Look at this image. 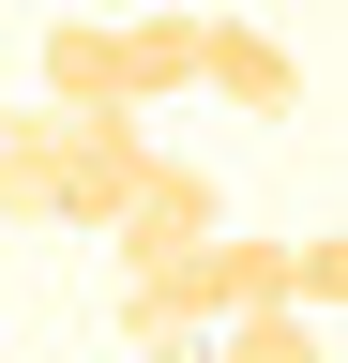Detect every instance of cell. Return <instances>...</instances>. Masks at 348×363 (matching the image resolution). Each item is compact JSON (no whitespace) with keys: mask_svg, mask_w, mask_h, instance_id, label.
Masks as SVG:
<instances>
[{"mask_svg":"<svg viewBox=\"0 0 348 363\" xmlns=\"http://www.w3.org/2000/svg\"><path fill=\"white\" fill-rule=\"evenodd\" d=\"M137 167H152L137 106H46V227H91L106 242V212L137 197Z\"/></svg>","mask_w":348,"mask_h":363,"instance_id":"1","label":"cell"},{"mask_svg":"<svg viewBox=\"0 0 348 363\" xmlns=\"http://www.w3.org/2000/svg\"><path fill=\"white\" fill-rule=\"evenodd\" d=\"M212 318H228V288H212V242L152 257V272H121V348H137V363H182V348H212Z\"/></svg>","mask_w":348,"mask_h":363,"instance_id":"2","label":"cell"},{"mask_svg":"<svg viewBox=\"0 0 348 363\" xmlns=\"http://www.w3.org/2000/svg\"><path fill=\"white\" fill-rule=\"evenodd\" d=\"M182 242H212V167L152 152V167H137V197L106 212V257H121V272H152V257H182Z\"/></svg>","mask_w":348,"mask_h":363,"instance_id":"3","label":"cell"},{"mask_svg":"<svg viewBox=\"0 0 348 363\" xmlns=\"http://www.w3.org/2000/svg\"><path fill=\"white\" fill-rule=\"evenodd\" d=\"M197 91L242 106V121H288V106H303V61H288L257 16H197Z\"/></svg>","mask_w":348,"mask_h":363,"instance_id":"4","label":"cell"},{"mask_svg":"<svg viewBox=\"0 0 348 363\" xmlns=\"http://www.w3.org/2000/svg\"><path fill=\"white\" fill-rule=\"evenodd\" d=\"M30 76H46V106H121V16H46Z\"/></svg>","mask_w":348,"mask_h":363,"instance_id":"5","label":"cell"},{"mask_svg":"<svg viewBox=\"0 0 348 363\" xmlns=\"http://www.w3.org/2000/svg\"><path fill=\"white\" fill-rule=\"evenodd\" d=\"M197 91V16H121V106Z\"/></svg>","mask_w":348,"mask_h":363,"instance_id":"6","label":"cell"},{"mask_svg":"<svg viewBox=\"0 0 348 363\" xmlns=\"http://www.w3.org/2000/svg\"><path fill=\"white\" fill-rule=\"evenodd\" d=\"M212 363H333V348L303 303H242V318H212Z\"/></svg>","mask_w":348,"mask_h":363,"instance_id":"7","label":"cell"},{"mask_svg":"<svg viewBox=\"0 0 348 363\" xmlns=\"http://www.w3.org/2000/svg\"><path fill=\"white\" fill-rule=\"evenodd\" d=\"M288 303L333 318V303H348V242H288Z\"/></svg>","mask_w":348,"mask_h":363,"instance_id":"8","label":"cell"},{"mask_svg":"<svg viewBox=\"0 0 348 363\" xmlns=\"http://www.w3.org/2000/svg\"><path fill=\"white\" fill-rule=\"evenodd\" d=\"M182 363H212V348H182Z\"/></svg>","mask_w":348,"mask_h":363,"instance_id":"9","label":"cell"},{"mask_svg":"<svg viewBox=\"0 0 348 363\" xmlns=\"http://www.w3.org/2000/svg\"><path fill=\"white\" fill-rule=\"evenodd\" d=\"M0 363H16V348H0Z\"/></svg>","mask_w":348,"mask_h":363,"instance_id":"10","label":"cell"}]
</instances>
